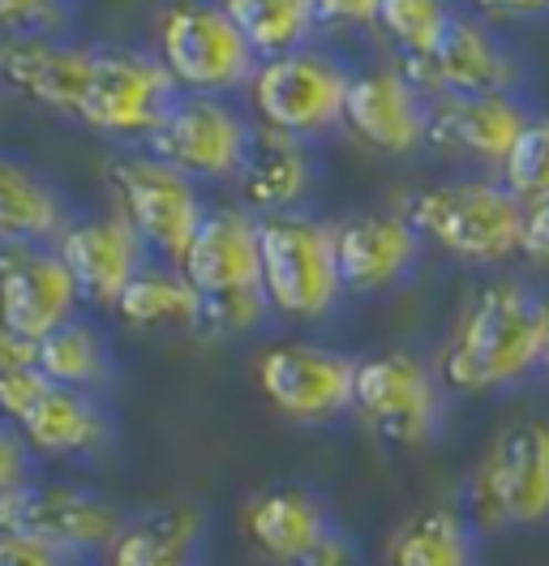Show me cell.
Returning <instances> with one entry per match:
<instances>
[{"instance_id": "1", "label": "cell", "mask_w": 549, "mask_h": 566, "mask_svg": "<svg viewBox=\"0 0 549 566\" xmlns=\"http://www.w3.org/2000/svg\"><path fill=\"white\" fill-rule=\"evenodd\" d=\"M549 360V296L524 280H489L464 301L438 356V378L455 395H503Z\"/></svg>"}, {"instance_id": "2", "label": "cell", "mask_w": 549, "mask_h": 566, "mask_svg": "<svg viewBox=\"0 0 549 566\" xmlns=\"http://www.w3.org/2000/svg\"><path fill=\"white\" fill-rule=\"evenodd\" d=\"M421 241L464 266H503L524 258L528 207L498 177H450L404 198Z\"/></svg>"}, {"instance_id": "3", "label": "cell", "mask_w": 549, "mask_h": 566, "mask_svg": "<svg viewBox=\"0 0 549 566\" xmlns=\"http://www.w3.org/2000/svg\"><path fill=\"white\" fill-rule=\"evenodd\" d=\"M0 421L22 433L39 463H91L116 447L100 395L56 387L34 365L0 369Z\"/></svg>"}, {"instance_id": "4", "label": "cell", "mask_w": 549, "mask_h": 566, "mask_svg": "<svg viewBox=\"0 0 549 566\" xmlns=\"http://www.w3.org/2000/svg\"><path fill=\"white\" fill-rule=\"evenodd\" d=\"M103 180H107L112 211L125 214V223L142 237L151 258L180 266L210 211L203 185L176 172L164 159H155L146 146L116 150L103 168Z\"/></svg>"}, {"instance_id": "5", "label": "cell", "mask_w": 549, "mask_h": 566, "mask_svg": "<svg viewBox=\"0 0 549 566\" xmlns=\"http://www.w3.org/2000/svg\"><path fill=\"white\" fill-rule=\"evenodd\" d=\"M262 292L274 318L313 326L348 296L335 262V223L309 211L262 219Z\"/></svg>"}, {"instance_id": "6", "label": "cell", "mask_w": 549, "mask_h": 566, "mask_svg": "<svg viewBox=\"0 0 549 566\" xmlns=\"http://www.w3.org/2000/svg\"><path fill=\"white\" fill-rule=\"evenodd\" d=\"M464 511L480 532L549 528V417H519L494 433Z\"/></svg>"}, {"instance_id": "7", "label": "cell", "mask_w": 549, "mask_h": 566, "mask_svg": "<svg viewBox=\"0 0 549 566\" xmlns=\"http://www.w3.org/2000/svg\"><path fill=\"white\" fill-rule=\"evenodd\" d=\"M155 56L180 95L219 99L245 91L262 65L219 0H172L155 27Z\"/></svg>"}, {"instance_id": "8", "label": "cell", "mask_w": 549, "mask_h": 566, "mask_svg": "<svg viewBox=\"0 0 549 566\" xmlns=\"http://www.w3.org/2000/svg\"><path fill=\"white\" fill-rule=\"evenodd\" d=\"M348 82H352V70L340 56L309 43V48L262 61L253 82L245 86V99H249V116L258 120V129L313 142L343 125Z\"/></svg>"}, {"instance_id": "9", "label": "cell", "mask_w": 549, "mask_h": 566, "mask_svg": "<svg viewBox=\"0 0 549 566\" xmlns=\"http://www.w3.org/2000/svg\"><path fill=\"white\" fill-rule=\"evenodd\" d=\"M352 417L374 438L400 451L434 447L446 424V387L438 365L416 353H377L356 365V403Z\"/></svg>"}, {"instance_id": "10", "label": "cell", "mask_w": 549, "mask_h": 566, "mask_svg": "<svg viewBox=\"0 0 549 566\" xmlns=\"http://www.w3.org/2000/svg\"><path fill=\"white\" fill-rule=\"evenodd\" d=\"M125 524L130 515L121 511V502H112L82 481L34 476L27 490L0 494V532L34 536L77 563L107 558V549L116 545Z\"/></svg>"}, {"instance_id": "11", "label": "cell", "mask_w": 549, "mask_h": 566, "mask_svg": "<svg viewBox=\"0 0 549 566\" xmlns=\"http://www.w3.org/2000/svg\"><path fill=\"white\" fill-rule=\"evenodd\" d=\"M176 95L180 91L155 52L103 43L95 48V61H91L77 125L107 142H121V146H146L155 125L176 104Z\"/></svg>"}, {"instance_id": "12", "label": "cell", "mask_w": 549, "mask_h": 566, "mask_svg": "<svg viewBox=\"0 0 549 566\" xmlns=\"http://www.w3.org/2000/svg\"><path fill=\"white\" fill-rule=\"evenodd\" d=\"M258 138V120L219 95H176L168 116L146 138L155 159L198 185H237Z\"/></svg>"}, {"instance_id": "13", "label": "cell", "mask_w": 549, "mask_h": 566, "mask_svg": "<svg viewBox=\"0 0 549 566\" xmlns=\"http://www.w3.org/2000/svg\"><path fill=\"white\" fill-rule=\"evenodd\" d=\"M356 356L313 339H279L262 348L253 374L258 390L283 421L335 424L352 417L356 403Z\"/></svg>"}, {"instance_id": "14", "label": "cell", "mask_w": 549, "mask_h": 566, "mask_svg": "<svg viewBox=\"0 0 549 566\" xmlns=\"http://www.w3.org/2000/svg\"><path fill=\"white\" fill-rule=\"evenodd\" d=\"M425 99H473V95H519V61L489 22L455 13L443 43L429 56L395 61Z\"/></svg>"}, {"instance_id": "15", "label": "cell", "mask_w": 549, "mask_h": 566, "mask_svg": "<svg viewBox=\"0 0 549 566\" xmlns=\"http://www.w3.org/2000/svg\"><path fill=\"white\" fill-rule=\"evenodd\" d=\"M86 310L56 245H0V331L43 344Z\"/></svg>"}, {"instance_id": "16", "label": "cell", "mask_w": 549, "mask_h": 566, "mask_svg": "<svg viewBox=\"0 0 549 566\" xmlns=\"http://www.w3.org/2000/svg\"><path fill=\"white\" fill-rule=\"evenodd\" d=\"M185 280L206 305L224 301H267L262 292V219L240 202L210 207L180 262Z\"/></svg>"}, {"instance_id": "17", "label": "cell", "mask_w": 549, "mask_h": 566, "mask_svg": "<svg viewBox=\"0 0 549 566\" xmlns=\"http://www.w3.org/2000/svg\"><path fill=\"white\" fill-rule=\"evenodd\" d=\"M343 129L377 155L408 159L429 146V99L395 61L356 70L343 99Z\"/></svg>"}, {"instance_id": "18", "label": "cell", "mask_w": 549, "mask_h": 566, "mask_svg": "<svg viewBox=\"0 0 549 566\" xmlns=\"http://www.w3.org/2000/svg\"><path fill=\"white\" fill-rule=\"evenodd\" d=\"M56 253L65 258L86 310L95 314H116L125 287L151 262V249L125 223V214H116L112 207L100 214H73V223L56 241Z\"/></svg>"}, {"instance_id": "19", "label": "cell", "mask_w": 549, "mask_h": 566, "mask_svg": "<svg viewBox=\"0 0 549 566\" xmlns=\"http://www.w3.org/2000/svg\"><path fill=\"white\" fill-rule=\"evenodd\" d=\"M425 253L404 207L348 214L335 223V262L348 296H382L408 280Z\"/></svg>"}, {"instance_id": "20", "label": "cell", "mask_w": 549, "mask_h": 566, "mask_svg": "<svg viewBox=\"0 0 549 566\" xmlns=\"http://www.w3.org/2000/svg\"><path fill=\"white\" fill-rule=\"evenodd\" d=\"M95 48L65 35H0V82L27 104L77 120Z\"/></svg>"}, {"instance_id": "21", "label": "cell", "mask_w": 549, "mask_h": 566, "mask_svg": "<svg viewBox=\"0 0 549 566\" xmlns=\"http://www.w3.org/2000/svg\"><path fill=\"white\" fill-rule=\"evenodd\" d=\"M528 120H532V107L519 95L429 99V150L498 172Z\"/></svg>"}, {"instance_id": "22", "label": "cell", "mask_w": 549, "mask_h": 566, "mask_svg": "<svg viewBox=\"0 0 549 566\" xmlns=\"http://www.w3.org/2000/svg\"><path fill=\"white\" fill-rule=\"evenodd\" d=\"M240 520H245V536L253 541V549L279 566H301L331 532L340 528L331 502L301 481L258 490L245 502Z\"/></svg>"}, {"instance_id": "23", "label": "cell", "mask_w": 549, "mask_h": 566, "mask_svg": "<svg viewBox=\"0 0 549 566\" xmlns=\"http://www.w3.org/2000/svg\"><path fill=\"white\" fill-rule=\"evenodd\" d=\"M313 185H318V159H313L309 142L274 134V129H258L249 164L237 180L240 207L253 211L258 219L305 211Z\"/></svg>"}, {"instance_id": "24", "label": "cell", "mask_w": 549, "mask_h": 566, "mask_svg": "<svg viewBox=\"0 0 549 566\" xmlns=\"http://www.w3.org/2000/svg\"><path fill=\"white\" fill-rule=\"evenodd\" d=\"M73 223L65 189L0 150V245H56Z\"/></svg>"}, {"instance_id": "25", "label": "cell", "mask_w": 549, "mask_h": 566, "mask_svg": "<svg viewBox=\"0 0 549 566\" xmlns=\"http://www.w3.org/2000/svg\"><path fill=\"white\" fill-rule=\"evenodd\" d=\"M391 566H480L477 520L455 502H429L404 515L386 541Z\"/></svg>"}, {"instance_id": "26", "label": "cell", "mask_w": 549, "mask_h": 566, "mask_svg": "<svg viewBox=\"0 0 549 566\" xmlns=\"http://www.w3.org/2000/svg\"><path fill=\"white\" fill-rule=\"evenodd\" d=\"M203 506H159L146 515H130L103 566H203Z\"/></svg>"}, {"instance_id": "27", "label": "cell", "mask_w": 549, "mask_h": 566, "mask_svg": "<svg viewBox=\"0 0 549 566\" xmlns=\"http://www.w3.org/2000/svg\"><path fill=\"white\" fill-rule=\"evenodd\" d=\"M116 318L125 331H137V335H172V331L198 335L203 296H198L194 283L185 280L180 266L151 258L142 266V275L125 287V296L116 305Z\"/></svg>"}, {"instance_id": "28", "label": "cell", "mask_w": 549, "mask_h": 566, "mask_svg": "<svg viewBox=\"0 0 549 566\" xmlns=\"http://www.w3.org/2000/svg\"><path fill=\"white\" fill-rule=\"evenodd\" d=\"M34 369L56 387L103 395L116 378L112 339L91 314H77L61 331H52L43 344H34Z\"/></svg>"}, {"instance_id": "29", "label": "cell", "mask_w": 549, "mask_h": 566, "mask_svg": "<svg viewBox=\"0 0 549 566\" xmlns=\"http://www.w3.org/2000/svg\"><path fill=\"white\" fill-rule=\"evenodd\" d=\"M219 9L232 18V27L258 52V61L309 48L322 27L313 0H219Z\"/></svg>"}, {"instance_id": "30", "label": "cell", "mask_w": 549, "mask_h": 566, "mask_svg": "<svg viewBox=\"0 0 549 566\" xmlns=\"http://www.w3.org/2000/svg\"><path fill=\"white\" fill-rule=\"evenodd\" d=\"M450 22H455L450 0H382L377 9V31L400 48V61L429 56L443 43Z\"/></svg>"}, {"instance_id": "31", "label": "cell", "mask_w": 549, "mask_h": 566, "mask_svg": "<svg viewBox=\"0 0 549 566\" xmlns=\"http://www.w3.org/2000/svg\"><path fill=\"white\" fill-rule=\"evenodd\" d=\"M494 177L503 180L528 211L549 202V116L532 112V120L524 125V134L515 138L511 155L503 159V168Z\"/></svg>"}, {"instance_id": "32", "label": "cell", "mask_w": 549, "mask_h": 566, "mask_svg": "<svg viewBox=\"0 0 549 566\" xmlns=\"http://www.w3.org/2000/svg\"><path fill=\"white\" fill-rule=\"evenodd\" d=\"M69 0H0L4 35H65Z\"/></svg>"}, {"instance_id": "33", "label": "cell", "mask_w": 549, "mask_h": 566, "mask_svg": "<svg viewBox=\"0 0 549 566\" xmlns=\"http://www.w3.org/2000/svg\"><path fill=\"white\" fill-rule=\"evenodd\" d=\"M34 476H39V460H34V451L22 442V433H18L13 424L0 421V494L27 490Z\"/></svg>"}, {"instance_id": "34", "label": "cell", "mask_w": 549, "mask_h": 566, "mask_svg": "<svg viewBox=\"0 0 549 566\" xmlns=\"http://www.w3.org/2000/svg\"><path fill=\"white\" fill-rule=\"evenodd\" d=\"M0 566H82L61 549L22 536V532H0Z\"/></svg>"}, {"instance_id": "35", "label": "cell", "mask_w": 549, "mask_h": 566, "mask_svg": "<svg viewBox=\"0 0 549 566\" xmlns=\"http://www.w3.org/2000/svg\"><path fill=\"white\" fill-rule=\"evenodd\" d=\"M313 4H318V22L335 31L377 27V9H382V0H313Z\"/></svg>"}, {"instance_id": "36", "label": "cell", "mask_w": 549, "mask_h": 566, "mask_svg": "<svg viewBox=\"0 0 549 566\" xmlns=\"http://www.w3.org/2000/svg\"><path fill=\"white\" fill-rule=\"evenodd\" d=\"M301 566H361V545L343 528H335Z\"/></svg>"}, {"instance_id": "37", "label": "cell", "mask_w": 549, "mask_h": 566, "mask_svg": "<svg viewBox=\"0 0 549 566\" xmlns=\"http://www.w3.org/2000/svg\"><path fill=\"white\" fill-rule=\"evenodd\" d=\"M524 258H528L537 271H549V202H541V207H532V211H528Z\"/></svg>"}, {"instance_id": "38", "label": "cell", "mask_w": 549, "mask_h": 566, "mask_svg": "<svg viewBox=\"0 0 549 566\" xmlns=\"http://www.w3.org/2000/svg\"><path fill=\"white\" fill-rule=\"evenodd\" d=\"M485 9V18L507 22V18H541L549 13V0H477Z\"/></svg>"}, {"instance_id": "39", "label": "cell", "mask_w": 549, "mask_h": 566, "mask_svg": "<svg viewBox=\"0 0 549 566\" xmlns=\"http://www.w3.org/2000/svg\"><path fill=\"white\" fill-rule=\"evenodd\" d=\"M546 369H549V360H546Z\"/></svg>"}]
</instances>
